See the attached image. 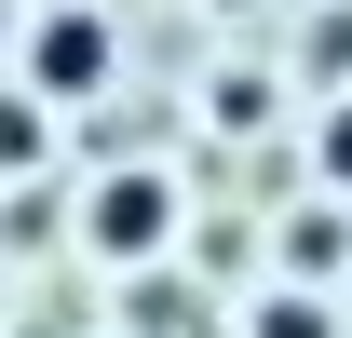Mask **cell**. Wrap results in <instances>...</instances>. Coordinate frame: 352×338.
I'll use <instances>...</instances> for the list:
<instances>
[{
	"label": "cell",
	"instance_id": "cell-6",
	"mask_svg": "<svg viewBox=\"0 0 352 338\" xmlns=\"http://www.w3.org/2000/svg\"><path fill=\"white\" fill-rule=\"evenodd\" d=\"M217 122H230V135L271 122V82H258V68H217Z\"/></svg>",
	"mask_w": 352,
	"mask_h": 338
},
{
	"label": "cell",
	"instance_id": "cell-7",
	"mask_svg": "<svg viewBox=\"0 0 352 338\" xmlns=\"http://www.w3.org/2000/svg\"><path fill=\"white\" fill-rule=\"evenodd\" d=\"M311 163H325V176H339V190H352V95H339V109H325V135H311Z\"/></svg>",
	"mask_w": 352,
	"mask_h": 338
},
{
	"label": "cell",
	"instance_id": "cell-5",
	"mask_svg": "<svg viewBox=\"0 0 352 338\" xmlns=\"http://www.w3.org/2000/svg\"><path fill=\"white\" fill-rule=\"evenodd\" d=\"M176 325H190V284L149 271V284H135V338H176Z\"/></svg>",
	"mask_w": 352,
	"mask_h": 338
},
{
	"label": "cell",
	"instance_id": "cell-2",
	"mask_svg": "<svg viewBox=\"0 0 352 338\" xmlns=\"http://www.w3.org/2000/svg\"><path fill=\"white\" fill-rule=\"evenodd\" d=\"M28 95H54V109L109 95V27H95V14H41V27H28Z\"/></svg>",
	"mask_w": 352,
	"mask_h": 338
},
{
	"label": "cell",
	"instance_id": "cell-1",
	"mask_svg": "<svg viewBox=\"0 0 352 338\" xmlns=\"http://www.w3.org/2000/svg\"><path fill=\"white\" fill-rule=\"evenodd\" d=\"M82 244H95V257H163V244H176V176H149V163L95 176V203H82Z\"/></svg>",
	"mask_w": 352,
	"mask_h": 338
},
{
	"label": "cell",
	"instance_id": "cell-9",
	"mask_svg": "<svg viewBox=\"0 0 352 338\" xmlns=\"http://www.w3.org/2000/svg\"><path fill=\"white\" fill-rule=\"evenodd\" d=\"M0 41H14V14H0Z\"/></svg>",
	"mask_w": 352,
	"mask_h": 338
},
{
	"label": "cell",
	"instance_id": "cell-3",
	"mask_svg": "<svg viewBox=\"0 0 352 338\" xmlns=\"http://www.w3.org/2000/svg\"><path fill=\"white\" fill-rule=\"evenodd\" d=\"M298 271H311V284H325V271H352V230H339L325 203H298V216H285V284H298Z\"/></svg>",
	"mask_w": 352,
	"mask_h": 338
},
{
	"label": "cell",
	"instance_id": "cell-10",
	"mask_svg": "<svg viewBox=\"0 0 352 338\" xmlns=\"http://www.w3.org/2000/svg\"><path fill=\"white\" fill-rule=\"evenodd\" d=\"M217 14H244V0H217Z\"/></svg>",
	"mask_w": 352,
	"mask_h": 338
},
{
	"label": "cell",
	"instance_id": "cell-4",
	"mask_svg": "<svg viewBox=\"0 0 352 338\" xmlns=\"http://www.w3.org/2000/svg\"><path fill=\"white\" fill-rule=\"evenodd\" d=\"M244 338H339V311H325L311 284H271L258 311H244Z\"/></svg>",
	"mask_w": 352,
	"mask_h": 338
},
{
	"label": "cell",
	"instance_id": "cell-8",
	"mask_svg": "<svg viewBox=\"0 0 352 338\" xmlns=\"http://www.w3.org/2000/svg\"><path fill=\"white\" fill-rule=\"evenodd\" d=\"M28 149H41V109H28V95H0V163H28Z\"/></svg>",
	"mask_w": 352,
	"mask_h": 338
}]
</instances>
